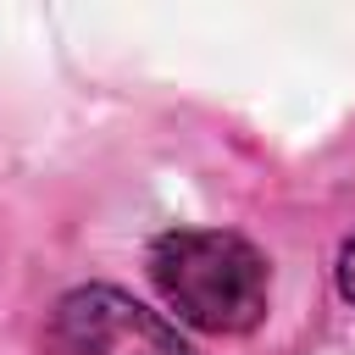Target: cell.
<instances>
[{"label": "cell", "mask_w": 355, "mask_h": 355, "mask_svg": "<svg viewBox=\"0 0 355 355\" xmlns=\"http://www.w3.org/2000/svg\"><path fill=\"white\" fill-rule=\"evenodd\" d=\"M150 277L178 322L200 333H250L266 316V261L222 227H172L150 244Z\"/></svg>", "instance_id": "obj_1"}, {"label": "cell", "mask_w": 355, "mask_h": 355, "mask_svg": "<svg viewBox=\"0 0 355 355\" xmlns=\"http://www.w3.org/2000/svg\"><path fill=\"white\" fill-rule=\"evenodd\" d=\"M39 355H189V344L133 294L89 283L55 300L39 333Z\"/></svg>", "instance_id": "obj_2"}, {"label": "cell", "mask_w": 355, "mask_h": 355, "mask_svg": "<svg viewBox=\"0 0 355 355\" xmlns=\"http://www.w3.org/2000/svg\"><path fill=\"white\" fill-rule=\"evenodd\" d=\"M338 288H344V300H355V233L338 250Z\"/></svg>", "instance_id": "obj_3"}]
</instances>
